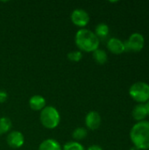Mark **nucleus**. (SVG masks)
<instances>
[{
    "mask_svg": "<svg viewBox=\"0 0 149 150\" xmlns=\"http://www.w3.org/2000/svg\"><path fill=\"white\" fill-rule=\"evenodd\" d=\"M38 150H62V148L56 140L47 139L40 144Z\"/></svg>",
    "mask_w": 149,
    "mask_h": 150,
    "instance_id": "obj_12",
    "label": "nucleus"
},
{
    "mask_svg": "<svg viewBox=\"0 0 149 150\" xmlns=\"http://www.w3.org/2000/svg\"><path fill=\"white\" fill-rule=\"evenodd\" d=\"M88 135V131L85 127H76L72 133V138L76 142L85 139Z\"/></svg>",
    "mask_w": 149,
    "mask_h": 150,
    "instance_id": "obj_16",
    "label": "nucleus"
},
{
    "mask_svg": "<svg viewBox=\"0 0 149 150\" xmlns=\"http://www.w3.org/2000/svg\"><path fill=\"white\" fill-rule=\"evenodd\" d=\"M8 98V94L4 91H0V104L5 102Z\"/></svg>",
    "mask_w": 149,
    "mask_h": 150,
    "instance_id": "obj_19",
    "label": "nucleus"
},
{
    "mask_svg": "<svg viewBox=\"0 0 149 150\" xmlns=\"http://www.w3.org/2000/svg\"><path fill=\"white\" fill-rule=\"evenodd\" d=\"M6 142L11 149H19L24 145L25 137L19 131H12L6 137Z\"/></svg>",
    "mask_w": 149,
    "mask_h": 150,
    "instance_id": "obj_7",
    "label": "nucleus"
},
{
    "mask_svg": "<svg viewBox=\"0 0 149 150\" xmlns=\"http://www.w3.org/2000/svg\"><path fill=\"white\" fill-rule=\"evenodd\" d=\"M47 102L44 97L40 95H34L29 99V106L33 111H41L47 105Z\"/></svg>",
    "mask_w": 149,
    "mask_h": 150,
    "instance_id": "obj_10",
    "label": "nucleus"
},
{
    "mask_svg": "<svg viewBox=\"0 0 149 150\" xmlns=\"http://www.w3.org/2000/svg\"><path fill=\"white\" fill-rule=\"evenodd\" d=\"M85 126L90 130H97L101 125V116L96 111L89 112L85 116Z\"/></svg>",
    "mask_w": 149,
    "mask_h": 150,
    "instance_id": "obj_8",
    "label": "nucleus"
},
{
    "mask_svg": "<svg viewBox=\"0 0 149 150\" xmlns=\"http://www.w3.org/2000/svg\"><path fill=\"white\" fill-rule=\"evenodd\" d=\"M130 97L139 104H145L149 100V84L145 82H136L129 89Z\"/></svg>",
    "mask_w": 149,
    "mask_h": 150,
    "instance_id": "obj_4",
    "label": "nucleus"
},
{
    "mask_svg": "<svg viewBox=\"0 0 149 150\" xmlns=\"http://www.w3.org/2000/svg\"><path fill=\"white\" fill-rule=\"evenodd\" d=\"M92 57L94 59V61L100 65H104L105 63H106L107 60H108V55L106 54V52L103 49L97 48V50H95L92 53Z\"/></svg>",
    "mask_w": 149,
    "mask_h": 150,
    "instance_id": "obj_13",
    "label": "nucleus"
},
{
    "mask_svg": "<svg viewBox=\"0 0 149 150\" xmlns=\"http://www.w3.org/2000/svg\"><path fill=\"white\" fill-rule=\"evenodd\" d=\"M110 33V28L108 26V25L105 24V23H100L98 25H97L96 28H95V34L99 38H105L108 36Z\"/></svg>",
    "mask_w": 149,
    "mask_h": 150,
    "instance_id": "obj_14",
    "label": "nucleus"
},
{
    "mask_svg": "<svg viewBox=\"0 0 149 150\" xmlns=\"http://www.w3.org/2000/svg\"><path fill=\"white\" fill-rule=\"evenodd\" d=\"M145 46V38L140 33H132L128 40L125 42L126 51H133V52H141Z\"/></svg>",
    "mask_w": 149,
    "mask_h": 150,
    "instance_id": "obj_5",
    "label": "nucleus"
},
{
    "mask_svg": "<svg viewBox=\"0 0 149 150\" xmlns=\"http://www.w3.org/2000/svg\"><path fill=\"white\" fill-rule=\"evenodd\" d=\"M132 116L133 120H136L137 122L145 120V119L148 117V112L145 104H138L137 105H135L134 108L133 109Z\"/></svg>",
    "mask_w": 149,
    "mask_h": 150,
    "instance_id": "obj_11",
    "label": "nucleus"
},
{
    "mask_svg": "<svg viewBox=\"0 0 149 150\" xmlns=\"http://www.w3.org/2000/svg\"><path fill=\"white\" fill-rule=\"evenodd\" d=\"M130 139L138 149H149V121L143 120L133 125L130 131Z\"/></svg>",
    "mask_w": 149,
    "mask_h": 150,
    "instance_id": "obj_2",
    "label": "nucleus"
},
{
    "mask_svg": "<svg viewBox=\"0 0 149 150\" xmlns=\"http://www.w3.org/2000/svg\"><path fill=\"white\" fill-rule=\"evenodd\" d=\"M75 42L76 47L83 52L93 53L95 50L99 48L100 40L94 32L82 28L78 30L75 36Z\"/></svg>",
    "mask_w": 149,
    "mask_h": 150,
    "instance_id": "obj_1",
    "label": "nucleus"
},
{
    "mask_svg": "<svg viewBox=\"0 0 149 150\" xmlns=\"http://www.w3.org/2000/svg\"><path fill=\"white\" fill-rule=\"evenodd\" d=\"M68 59L71 62H80L83 58V54L81 51H72L68 54Z\"/></svg>",
    "mask_w": 149,
    "mask_h": 150,
    "instance_id": "obj_18",
    "label": "nucleus"
},
{
    "mask_svg": "<svg viewBox=\"0 0 149 150\" xmlns=\"http://www.w3.org/2000/svg\"><path fill=\"white\" fill-rule=\"evenodd\" d=\"M70 19L75 25L84 27L90 22V15L86 11L83 9H76L71 12Z\"/></svg>",
    "mask_w": 149,
    "mask_h": 150,
    "instance_id": "obj_6",
    "label": "nucleus"
},
{
    "mask_svg": "<svg viewBox=\"0 0 149 150\" xmlns=\"http://www.w3.org/2000/svg\"><path fill=\"white\" fill-rule=\"evenodd\" d=\"M87 150H103V148L101 146H99V145L94 144V145H90Z\"/></svg>",
    "mask_w": 149,
    "mask_h": 150,
    "instance_id": "obj_20",
    "label": "nucleus"
},
{
    "mask_svg": "<svg viewBox=\"0 0 149 150\" xmlns=\"http://www.w3.org/2000/svg\"><path fill=\"white\" fill-rule=\"evenodd\" d=\"M62 150H85L83 146L78 142H68L64 144Z\"/></svg>",
    "mask_w": 149,
    "mask_h": 150,
    "instance_id": "obj_17",
    "label": "nucleus"
},
{
    "mask_svg": "<svg viewBox=\"0 0 149 150\" xmlns=\"http://www.w3.org/2000/svg\"><path fill=\"white\" fill-rule=\"evenodd\" d=\"M146 105V109H147V112H148V116H149V100L145 104Z\"/></svg>",
    "mask_w": 149,
    "mask_h": 150,
    "instance_id": "obj_21",
    "label": "nucleus"
},
{
    "mask_svg": "<svg viewBox=\"0 0 149 150\" xmlns=\"http://www.w3.org/2000/svg\"><path fill=\"white\" fill-rule=\"evenodd\" d=\"M107 48L114 54H120L126 51L125 42L118 38H111L107 42Z\"/></svg>",
    "mask_w": 149,
    "mask_h": 150,
    "instance_id": "obj_9",
    "label": "nucleus"
},
{
    "mask_svg": "<svg viewBox=\"0 0 149 150\" xmlns=\"http://www.w3.org/2000/svg\"><path fill=\"white\" fill-rule=\"evenodd\" d=\"M11 121L7 117H1L0 118V135L8 133L11 128Z\"/></svg>",
    "mask_w": 149,
    "mask_h": 150,
    "instance_id": "obj_15",
    "label": "nucleus"
},
{
    "mask_svg": "<svg viewBox=\"0 0 149 150\" xmlns=\"http://www.w3.org/2000/svg\"><path fill=\"white\" fill-rule=\"evenodd\" d=\"M40 120L41 125L45 128L54 129L60 124L61 115L55 107L48 105L40 111Z\"/></svg>",
    "mask_w": 149,
    "mask_h": 150,
    "instance_id": "obj_3",
    "label": "nucleus"
}]
</instances>
